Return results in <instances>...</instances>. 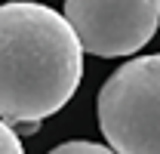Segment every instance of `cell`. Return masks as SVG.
I'll return each mask as SVG.
<instances>
[{"label": "cell", "mask_w": 160, "mask_h": 154, "mask_svg": "<svg viewBox=\"0 0 160 154\" xmlns=\"http://www.w3.org/2000/svg\"><path fill=\"white\" fill-rule=\"evenodd\" d=\"M99 126L117 154H160V53L129 59L102 83Z\"/></svg>", "instance_id": "7a4b0ae2"}, {"label": "cell", "mask_w": 160, "mask_h": 154, "mask_svg": "<svg viewBox=\"0 0 160 154\" xmlns=\"http://www.w3.org/2000/svg\"><path fill=\"white\" fill-rule=\"evenodd\" d=\"M65 19L83 53L120 59L139 53L157 34L160 0H65Z\"/></svg>", "instance_id": "3957f363"}, {"label": "cell", "mask_w": 160, "mask_h": 154, "mask_svg": "<svg viewBox=\"0 0 160 154\" xmlns=\"http://www.w3.org/2000/svg\"><path fill=\"white\" fill-rule=\"evenodd\" d=\"M49 154H117L111 145H99V142H65V145H56Z\"/></svg>", "instance_id": "277c9868"}, {"label": "cell", "mask_w": 160, "mask_h": 154, "mask_svg": "<svg viewBox=\"0 0 160 154\" xmlns=\"http://www.w3.org/2000/svg\"><path fill=\"white\" fill-rule=\"evenodd\" d=\"M0 154H25V148H22L19 142V133L0 117Z\"/></svg>", "instance_id": "5b68a950"}, {"label": "cell", "mask_w": 160, "mask_h": 154, "mask_svg": "<svg viewBox=\"0 0 160 154\" xmlns=\"http://www.w3.org/2000/svg\"><path fill=\"white\" fill-rule=\"evenodd\" d=\"M83 77V46L71 22L34 0L0 3V117L46 120L62 111Z\"/></svg>", "instance_id": "6da1fadb"}]
</instances>
